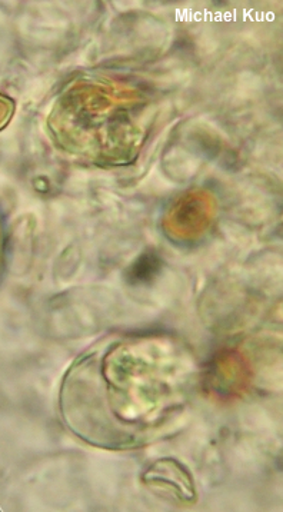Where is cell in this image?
<instances>
[{
    "label": "cell",
    "instance_id": "cell-1",
    "mask_svg": "<svg viewBox=\"0 0 283 512\" xmlns=\"http://www.w3.org/2000/svg\"><path fill=\"white\" fill-rule=\"evenodd\" d=\"M252 371L248 361L236 349H223L203 372V388L212 397L232 401L241 397L251 385Z\"/></svg>",
    "mask_w": 283,
    "mask_h": 512
},
{
    "label": "cell",
    "instance_id": "cell-3",
    "mask_svg": "<svg viewBox=\"0 0 283 512\" xmlns=\"http://www.w3.org/2000/svg\"><path fill=\"white\" fill-rule=\"evenodd\" d=\"M162 267L161 259L155 252H146L136 259L135 264L128 269V279L131 284H145L152 281Z\"/></svg>",
    "mask_w": 283,
    "mask_h": 512
},
{
    "label": "cell",
    "instance_id": "cell-2",
    "mask_svg": "<svg viewBox=\"0 0 283 512\" xmlns=\"http://www.w3.org/2000/svg\"><path fill=\"white\" fill-rule=\"evenodd\" d=\"M143 482L148 487L161 488L172 494L178 501L191 504L196 500L195 484L188 468L175 460L156 461L143 475Z\"/></svg>",
    "mask_w": 283,
    "mask_h": 512
}]
</instances>
